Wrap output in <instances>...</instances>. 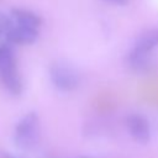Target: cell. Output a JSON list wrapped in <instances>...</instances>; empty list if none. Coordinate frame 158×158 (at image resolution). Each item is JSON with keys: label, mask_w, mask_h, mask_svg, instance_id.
I'll return each mask as SVG.
<instances>
[{"label": "cell", "mask_w": 158, "mask_h": 158, "mask_svg": "<svg viewBox=\"0 0 158 158\" xmlns=\"http://www.w3.org/2000/svg\"><path fill=\"white\" fill-rule=\"evenodd\" d=\"M40 141V120L36 112L26 114L16 125L14 143L17 148L28 151L37 146Z\"/></svg>", "instance_id": "6da1fadb"}, {"label": "cell", "mask_w": 158, "mask_h": 158, "mask_svg": "<svg viewBox=\"0 0 158 158\" xmlns=\"http://www.w3.org/2000/svg\"><path fill=\"white\" fill-rule=\"evenodd\" d=\"M49 78L53 85L62 91H72L79 85V74L68 63H53L49 68Z\"/></svg>", "instance_id": "7a4b0ae2"}, {"label": "cell", "mask_w": 158, "mask_h": 158, "mask_svg": "<svg viewBox=\"0 0 158 158\" xmlns=\"http://www.w3.org/2000/svg\"><path fill=\"white\" fill-rule=\"evenodd\" d=\"M126 126L131 137L142 144H146L151 139V127L148 120L141 114H131L126 118Z\"/></svg>", "instance_id": "3957f363"}, {"label": "cell", "mask_w": 158, "mask_h": 158, "mask_svg": "<svg viewBox=\"0 0 158 158\" xmlns=\"http://www.w3.org/2000/svg\"><path fill=\"white\" fill-rule=\"evenodd\" d=\"M7 42L12 44H31L38 37V31L22 25H14V27L5 35Z\"/></svg>", "instance_id": "277c9868"}, {"label": "cell", "mask_w": 158, "mask_h": 158, "mask_svg": "<svg viewBox=\"0 0 158 158\" xmlns=\"http://www.w3.org/2000/svg\"><path fill=\"white\" fill-rule=\"evenodd\" d=\"M0 79L4 86L12 95H20L22 93V80L19 74L17 67H12L0 72Z\"/></svg>", "instance_id": "5b68a950"}, {"label": "cell", "mask_w": 158, "mask_h": 158, "mask_svg": "<svg viewBox=\"0 0 158 158\" xmlns=\"http://www.w3.org/2000/svg\"><path fill=\"white\" fill-rule=\"evenodd\" d=\"M11 17L14 19V21H16L17 25H22V26H27L31 28H38L42 20L41 17L26 9H20V7H14L11 9Z\"/></svg>", "instance_id": "8992f818"}, {"label": "cell", "mask_w": 158, "mask_h": 158, "mask_svg": "<svg viewBox=\"0 0 158 158\" xmlns=\"http://www.w3.org/2000/svg\"><path fill=\"white\" fill-rule=\"evenodd\" d=\"M158 46V30H147L146 32L141 33L133 46V51L149 54L151 51Z\"/></svg>", "instance_id": "52a82bcc"}, {"label": "cell", "mask_w": 158, "mask_h": 158, "mask_svg": "<svg viewBox=\"0 0 158 158\" xmlns=\"http://www.w3.org/2000/svg\"><path fill=\"white\" fill-rule=\"evenodd\" d=\"M16 67V57L10 42L0 44V72Z\"/></svg>", "instance_id": "ba28073f"}, {"label": "cell", "mask_w": 158, "mask_h": 158, "mask_svg": "<svg viewBox=\"0 0 158 158\" xmlns=\"http://www.w3.org/2000/svg\"><path fill=\"white\" fill-rule=\"evenodd\" d=\"M14 25H15L14 19L0 11V33L1 35H6L14 27Z\"/></svg>", "instance_id": "9c48e42d"}, {"label": "cell", "mask_w": 158, "mask_h": 158, "mask_svg": "<svg viewBox=\"0 0 158 158\" xmlns=\"http://www.w3.org/2000/svg\"><path fill=\"white\" fill-rule=\"evenodd\" d=\"M106 2H110V4H115V5H125L127 4V0H104Z\"/></svg>", "instance_id": "30bf717a"}, {"label": "cell", "mask_w": 158, "mask_h": 158, "mask_svg": "<svg viewBox=\"0 0 158 158\" xmlns=\"http://www.w3.org/2000/svg\"><path fill=\"white\" fill-rule=\"evenodd\" d=\"M1 158H21V157L12 156V154H10V153H2V154H1Z\"/></svg>", "instance_id": "8fae6325"}, {"label": "cell", "mask_w": 158, "mask_h": 158, "mask_svg": "<svg viewBox=\"0 0 158 158\" xmlns=\"http://www.w3.org/2000/svg\"><path fill=\"white\" fill-rule=\"evenodd\" d=\"M78 158H93V157H88V156H81V157H78Z\"/></svg>", "instance_id": "7c38bea8"}, {"label": "cell", "mask_w": 158, "mask_h": 158, "mask_svg": "<svg viewBox=\"0 0 158 158\" xmlns=\"http://www.w3.org/2000/svg\"><path fill=\"white\" fill-rule=\"evenodd\" d=\"M0 36H1V33H0Z\"/></svg>", "instance_id": "4fadbf2b"}]
</instances>
